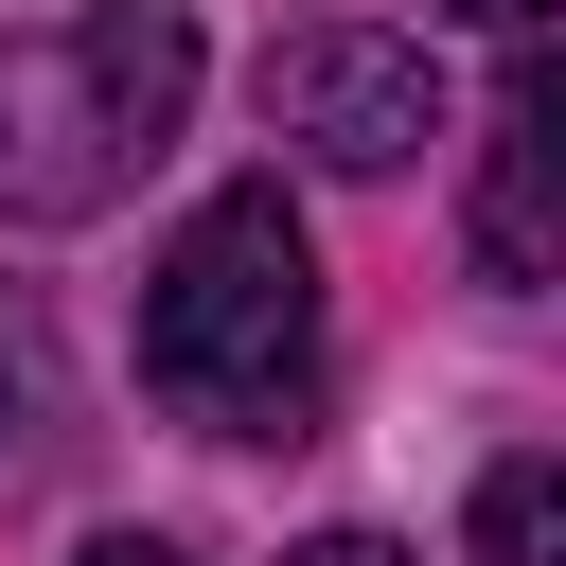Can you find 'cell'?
Here are the masks:
<instances>
[{"mask_svg":"<svg viewBox=\"0 0 566 566\" xmlns=\"http://www.w3.org/2000/svg\"><path fill=\"white\" fill-rule=\"evenodd\" d=\"M142 389L212 442H301L318 407V248L283 177H230L177 212L159 283H142Z\"/></svg>","mask_w":566,"mask_h":566,"instance_id":"1","label":"cell"},{"mask_svg":"<svg viewBox=\"0 0 566 566\" xmlns=\"http://www.w3.org/2000/svg\"><path fill=\"white\" fill-rule=\"evenodd\" d=\"M195 0H71L35 35H0V230H88L159 177V142L195 124Z\"/></svg>","mask_w":566,"mask_h":566,"instance_id":"2","label":"cell"},{"mask_svg":"<svg viewBox=\"0 0 566 566\" xmlns=\"http://www.w3.org/2000/svg\"><path fill=\"white\" fill-rule=\"evenodd\" d=\"M265 142H301L318 177H407L442 142V53L371 35V18H318V35L265 53Z\"/></svg>","mask_w":566,"mask_h":566,"instance_id":"3","label":"cell"},{"mask_svg":"<svg viewBox=\"0 0 566 566\" xmlns=\"http://www.w3.org/2000/svg\"><path fill=\"white\" fill-rule=\"evenodd\" d=\"M478 283L495 301H548L566 283V71L513 35V88L478 124Z\"/></svg>","mask_w":566,"mask_h":566,"instance_id":"4","label":"cell"},{"mask_svg":"<svg viewBox=\"0 0 566 566\" xmlns=\"http://www.w3.org/2000/svg\"><path fill=\"white\" fill-rule=\"evenodd\" d=\"M478 566H566V478L548 460H495L478 478Z\"/></svg>","mask_w":566,"mask_h":566,"instance_id":"5","label":"cell"},{"mask_svg":"<svg viewBox=\"0 0 566 566\" xmlns=\"http://www.w3.org/2000/svg\"><path fill=\"white\" fill-rule=\"evenodd\" d=\"M35 424H53V336L35 301H0V460H35Z\"/></svg>","mask_w":566,"mask_h":566,"instance_id":"6","label":"cell"},{"mask_svg":"<svg viewBox=\"0 0 566 566\" xmlns=\"http://www.w3.org/2000/svg\"><path fill=\"white\" fill-rule=\"evenodd\" d=\"M71 566H195V548H177V531H88Z\"/></svg>","mask_w":566,"mask_h":566,"instance_id":"7","label":"cell"},{"mask_svg":"<svg viewBox=\"0 0 566 566\" xmlns=\"http://www.w3.org/2000/svg\"><path fill=\"white\" fill-rule=\"evenodd\" d=\"M283 566H407V548H389V531H301Z\"/></svg>","mask_w":566,"mask_h":566,"instance_id":"8","label":"cell"},{"mask_svg":"<svg viewBox=\"0 0 566 566\" xmlns=\"http://www.w3.org/2000/svg\"><path fill=\"white\" fill-rule=\"evenodd\" d=\"M460 18H478V35H548V0H460Z\"/></svg>","mask_w":566,"mask_h":566,"instance_id":"9","label":"cell"}]
</instances>
